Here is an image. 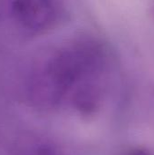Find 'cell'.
<instances>
[{
    "mask_svg": "<svg viewBox=\"0 0 154 155\" xmlns=\"http://www.w3.org/2000/svg\"><path fill=\"white\" fill-rule=\"evenodd\" d=\"M9 7L16 25L28 34L49 30L57 21V0H9Z\"/></svg>",
    "mask_w": 154,
    "mask_h": 155,
    "instance_id": "2",
    "label": "cell"
},
{
    "mask_svg": "<svg viewBox=\"0 0 154 155\" xmlns=\"http://www.w3.org/2000/svg\"><path fill=\"white\" fill-rule=\"evenodd\" d=\"M152 19L154 20V5H152Z\"/></svg>",
    "mask_w": 154,
    "mask_h": 155,
    "instance_id": "5",
    "label": "cell"
},
{
    "mask_svg": "<svg viewBox=\"0 0 154 155\" xmlns=\"http://www.w3.org/2000/svg\"><path fill=\"white\" fill-rule=\"evenodd\" d=\"M19 155H59L50 145L38 141H24L18 147Z\"/></svg>",
    "mask_w": 154,
    "mask_h": 155,
    "instance_id": "3",
    "label": "cell"
},
{
    "mask_svg": "<svg viewBox=\"0 0 154 155\" xmlns=\"http://www.w3.org/2000/svg\"><path fill=\"white\" fill-rule=\"evenodd\" d=\"M104 47L93 39L77 40L41 61L29 85V95L38 104H51L77 81L98 73L106 62Z\"/></svg>",
    "mask_w": 154,
    "mask_h": 155,
    "instance_id": "1",
    "label": "cell"
},
{
    "mask_svg": "<svg viewBox=\"0 0 154 155\" xmlns=\"http://www.w3.org/2000/svg\"><path fill=\"white\" fill-rule=\"evenodd\" d=\"M132 155H150L147 152L145 151H143V150H138V151H135L133 152Z\"/></svg>",
    "mask_w": 154,
    "mask_h": 155,
    "instance_id": "4",
    "label": "cell"
}]
</instances>
